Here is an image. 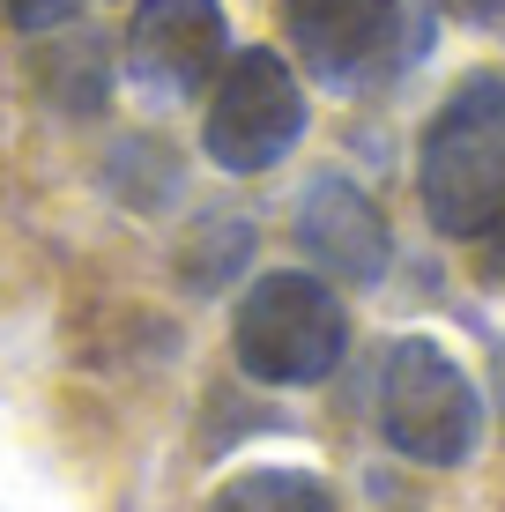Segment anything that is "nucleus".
Instances as JSON below:
<instances>
[{"mask_svg": "<svg viewBox=\"0 0 505 512\" xmlns=\"http://www.w3.org/2000/svg\"><path fill=\"white\" fill-rule=\"evenodd\" d=\"M350 349V320H342L335 290L320 275H268L238 305V364L268 386H312L327 379Z\"/></svg>", "mask_w": 505, "mask_h": 512, "instance_id": "3", "label": "nucleus"}, {"mask_svg": "<svg viewBox=\"0 0 505 512\" xmlns=\"http://www.w3.org/2000/svg\"><path fill=\"white\" fill-rule=\"evenodd\" d=\"M134 82L156 97H186L223 60V0H142L127 30Z\"/></svg>", "mask_w": 505, "mask_h": 512, "instance_id": "6", "label": "nucleus"}, {"mask_svg": "<svg viewBox=\"0 0 505 512\" xmlns=\"http://www.w3.org/2000/svg\"><path fill=\"white\" fill-rule=\"evenodd\" d=\"M290 45L327 90H364L402 67V0H283Z\"/></svg>", "mask_w": 505, "mask_h": 512, "instance_id": "5", "label": "nucleus"}, {"mask_svg": "<svg viewBox=\"0 0 505 512\" xmlns=\"http://www.w3.org/2000/svg\"><path fill=\"white\" fill-rule=\"evenodd\" d=\"M298 238L320 268H335L342 282H372L387 268V223L350 179H312L305 208H298Z\"/></svg>", "mask_w": 505, "mask_h": 512, "instance_id": "7", "label": "nucleus"}, {"mask_svg": "<svg viewBox=\"0 0 505 512\" xmlns=\"http://www.w3.org/2000/svg\"><path fill=\"white\" fill-rule=\"evenodd\" d=\"M8 15H15V30H52L75 15V0H8Z\"/></svg>", "mask_w": 505, "mask_h": 512, "instance_id": "9", "label": "nucleus"}, {"mask_svg": "<svg viewBox=\"0 0 505 512\" xmlns=\"http://www.w3.org/2000/svg\"><path fill=\"white\" fill-rule=\"evenodd\" d=\"M305 134V90L275 52H238L216 75V97H208V156L223 171H268L298 149Z\"/></svg>", "mask_w": 505, "mask_h": 512, "instance_id": "4", "label": "nucleus"}, {"mask_svg": "<svg viewBox=\"0 0 505 512\" xmlns=\"http://www.w3.org/2000/svg\"><path fill=\"white\" fill-rule=\"evenodd\" d=\"M216 512H335V498L305 468H253L216 498Z\"/></svg>", "mask_w": 505, "mask_h": 512, "instance_id": "8", "label": "nucleus"}, {"mask_svg": "<svg viewBox=\"0 0 505 512\" xmlns=\"http://www.w3.org/2000/svg\"><path fill=\"white\" fill-rule=\"evenodd\" d=\"M461 8L476 15V23H498V30H505V0H461Z\"/></svg>", "mask_w": 505, "mask_h": 512, "instance_id": "11", "label": "nucleus"}, {"mask_svg": "<svg viewBox=\"0 0 505 512\" xmlns=\"http://www.w3.org/2000/svg\"><path fill=\"white\" fill-rule=\"evenodd\" d=\"M379 431H387L394 453H409V461L454 468V461L476 453L483 401L439 342H394L387 372H379Z\"/></svg>", "mask_w": 505, "mask_h": 512, "instance_id": "2", "label": "nucleus"}, {"mask_svg": "<svg viewBox=\"0 0 505 512\" xmlns=\"http://www.w3.org/2000/svg\"><path fill=\"white\" fill-rule=\"evenodd\" d=\"M416 193L439 238H483L505 208V82L476 75L439 104L416 156Z\"/></svg>", "mask_w": 505, "mask_h": 512, "instance_id": "1", "label": "nucleus"}, {"mask_svg": "<svg viewBox=\"0 0 505 512\" xmlns=\"http://www.w3.org/2000/svg\"><path fill=\"white\" fill-rule=\"evenodd\" d=\"M483 231H491V260H483V268H491V275L505 282V208H498L491 223H483Z\"/></svg>", "mask_w": 505, "mask_h": 512, "instance_id": "10", "label": "nucleus"}]
</instances>
